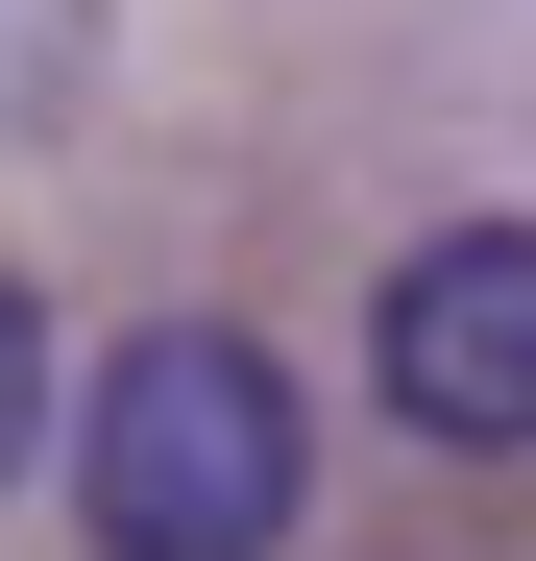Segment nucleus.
<instances>
[{
    "label": "nucleus",
    "mask_w": 536,
    "mask_h": 561,
    "mask_svg": "<svg viewBox=\"0 0 536 561\" xmlns=\"http://www.w3.org/2000/svg\"><path fill=\"white\" fill-rule=\"evenodd\" d=\"M366 366L439 463H512L536 439V220H439L391 294H366Z\"/></svg>",
    "instance_id": "nucleus-2"
},
{
    "label": "nucleus",
    "mask_w": 536,
    "mask_h": 561,
    "mask_svg": "<svg viewBox=\"0 0 536 561\" xmlns=\"http://www.w3.org/2000/svg\"><path fill=\"white\" fill-rule=\"evenodd\" d=\"M73 513H98V561H293V513H317L293 366L220 342V318L98 342V391H73Z\"/></svg>",
    "instance_id": "nucleus-1"
},
{
    "label": "nucleus",
    "mask_w": 536,
    "mask_h": 561,
    "mask_svg": "<svg viewBox=\"0 0 536 561\" xmlns=\"http://www.w3.org/2000/svg\"><path fill=\"white\" fill-rule=\"evenodd\" d=\"M98 73H123V0H0V147H49Z\"/></svg>",
    "instance_id": "nucleus-3"
},
{
    "label": "nucleus",
    "mask_w": 536,
    "mask_h": 561,
    "mask_svg": "<svg viewBox=\"0 0 536 561\" xmlns=\"http://www.w3.org/2000/svg\"><path fill=\"white\" fill-rule=\"evenodd\" d=\"M49 439V318H25V268H0V463Z\"/></svg>",
    "instance_id": "nucleus-4"
}]
</instances>
